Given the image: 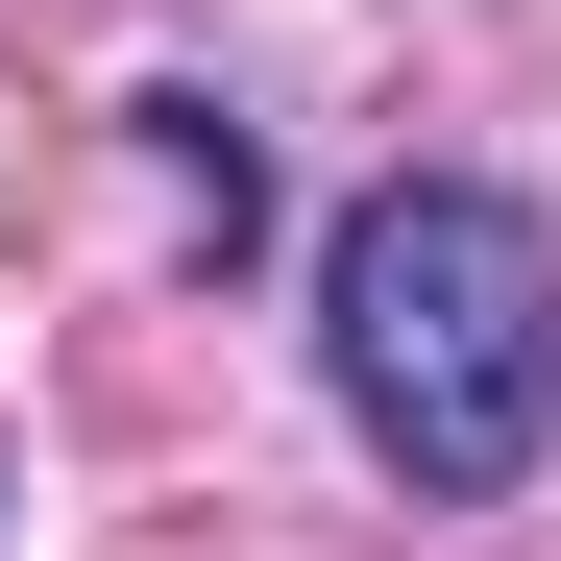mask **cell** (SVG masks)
<instances>
[{
	"label": "cell",
	"instance_id": "6da1fadb",
	"mask_svg": "<svg viewBox=\"0 0 561 561\" xmlns=\"http://www.w3.org/2000/svg\"><path fill=\"white\" fill-rule=\"evenodd\" d=\"M318 366H342V415H366L391 489H439V513L537 489V439H561V244H537V196L391 171L318 244Z\"/></svg>",
	"mask_w": 561,
	"mask_h": 561
}]
</instances>
